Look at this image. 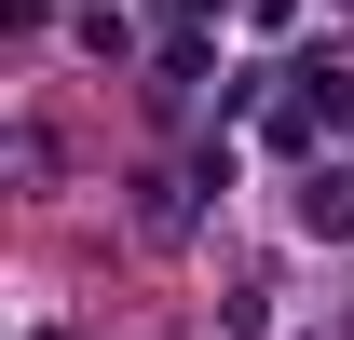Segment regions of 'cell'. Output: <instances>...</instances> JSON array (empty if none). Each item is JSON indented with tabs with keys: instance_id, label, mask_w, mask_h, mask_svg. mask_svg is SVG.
<instances>
[{
	"instance_id": "obj_1",
	"label": "cell",
	"mask_w": 354,
	"mask_h": 340,
	"mask_svg": "<svg viewBox=\"0 0 354 340\" xmlns=\"http://www.w3.org/2000/svg\"><path fill=\"white\" fill-rule=\"evenodd\" d=\"M300 232H327V245H341V232H354V177H313V191H300Z\"/></svg>"
}]
</instances>
